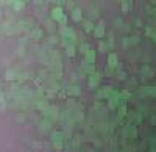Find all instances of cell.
Returning a JSON list of instances; mask_svg holds the SVG:
<instances>
[{"label": "cell", "instance_id": "1", "mask_svg": "<svg viewBox=\"0 0 156 152\" xmlns=\"http://www.w3.org/2000/svg\"><path fill=\"white\" fill-rule=\"evenodd\" d=\"M119 102H120V96H119V93H111V96H109V107L111 108H116V107H119Z\"/></svg>", "mask_w": 156, "mask_h": 152}, {"label": "cell", "instance_id": "2", "mask_svg": "<svg viewBox=\"0 0 156 152\" xmlns=\"http://www.w3.org/2000/svg\"><path fill=\"white\" fill-rule=\"evenodd\" d=\"M64 16V11H63V8L61 7H55L53 9H52V19L53 20H58L59 22V19Z\"/></svg>", "mask_w": 156, "mask_h": 152}, {"label": "cell", "instance_id": "3", "mask_svg": "<svg viewBox=\"0 0 156 152\" xmlns=\"http://www.w3.org/2000/svg\"><path fill=\"white\" fill-rule=\"evenodd\" d=\"M84 58H86V61H87V63L94 64V63H95V60H97V53H95V50L89 49L87 52H84Z\"/></svg>", "mask_w": 156, "mask_h": 152}, {"label": "cell", "instance_id": "4", "mask_svg": "<svg viewBox=\"0 0 156 152\" xmlns=\"http://www.w3.org/2000/svg\"><path fill=\"white\" fill-rule=\"evenodd\" d=\"M94 33H95L97 38H103L105 36V24L103 22H98L94 28Z\"/></svg>", "mask_w": 156, "mask_h": 152}, {"label": "cell", "instance_id": "5", "mask_svg": "<svg viewBox=\"0 0 156 152\" xmlns=\"http://www.w3.org/2000/svg\"><path fill=\"white\" fill-rule=\"evenodd\" d=\"M61 140H63V135L58 133V132H55L53 133V146L56 149H61L63 148V143H61Z\"/></svg>", "mask_w": 156, "mask_h": 152}, {"label": "cell", "instance_id": "6", "mask_svg": "<svg viewBox=\"0 0 156 152\" xmlns=\"http://www.w3.org/2000/svg\"><path fill=\"white\" fill-rule=\"evenodd\" d=\"M98 82H100V75H98L97 72H92L91 75H89V86H91V88L97 86Z\"/></svg>", "mask_w": 156, "mask_h": 152}, {"label": "cell", "instance_id": "7", "mask_svg": "<svg viewBox=\"0 0 156 152\" xmlns=\"http://www.w3.org/2000/svg\"><path fill=\"white\" fill-rule=\"evenodd\" d=\"M108 66L109 68H116L117 66V55L114 52H111L108 55Z\"/></svg>", "mask_w": 156, "mask_h": 152}, {"label": "cell", "instance_id": "8", "mask_svg": "<svg viewBox=\"0 0 156 152\" xmlns=\"http://www.w3.org/2000/svg\"><path fill=\"white\" fill-rule=\"evenodd\" d=\"M137 42H139V39H137V38H134V36H133V38H125V39H124V47L134 46V44H137Z\"/></svg>", "mask_w": 156, "mask_h": 152}, {"label": "cell", "instance_id": "9", "mask_svg": "<svg viewBox=\"0 0 156 152\" xmlns=\"http://www.w3.org/2000/svg\"><path fill=\"white\" fill-rule=\"evenodd\" d=\"M125 135H128L130 138H134L136 135H137V132H136L134 126H126V129H125Z\"/></svg>", "mask_w": 156, "mask_h": 152}, {"label": "cell", "instance_id": "10", "mask_svg": "<svg viewBox=\"0 0 156 152\" xmlns=\"http://www.w3.org/2000/svg\"><path fill=\"white\" fill-rule=\"evenodd\" d=\"M72 19L78 22V20H81V9L80 8H74L72 9Z\"/></svg>", "mask_w": 156, "mask_h": 152}, {"label": "cell", "instance_id": "11", "mask_svg": "<svg viewBox=\"0 0 156 152\" xmlns=\"http://www.w3.org/2000/svg\"><path fill=\"white\" fill-rule=\"evenodd\" d=\"M142 94L156 96V86H145V88H142Z\"/></svg>", "mask_w": 156, "mask_h": 152}, {"label": "cell", "instance_id": "12", "mask_svg": "<svg viewBox=\"0 0 156 152\" xmlns=\"http://www.w3.org/2000/svg\"><path fill=\"white\" fill-rule=\"evenodd\" d=\"M11 7H13L16 11H20V9L25 7V2H24V0H14V3L11 5Z\"/></svg>", "mask_w": 156, "mask_h": 152}, {"label": "cell", "instance_id": "13", "mask_svg": "<svg viewBox=\"0 0 156 152\" xmlns=\"http://www.w3.org/2000/svg\"><path fill=\"white\" fill-rule=\"evenodd\" d=\"M111 93H113V89H111L109 86H103L98 96H100V97H109V96H111Z\"/></svg>", "mask_w": 156, "mask_h": 152}, {"label": "cell", "instance_id": "14", "mask_svg": "<svg viewBox=\"0 0 156 152\" xmlns=\"http://www.w3.org/2000/svg\"><path fill=\"white\" fill-rule=\"evenodd\" d=\"M83 27H84V31H86V33H89V31H92L94 28H95V25H94L91 20H84V22H83Z\"/></svg>", "mask_w": 156, "mask_h": 152}, {"label": "cell", "instance_id": "15", "mask_svg": "<svg viewBox=\"0 0 156 152\" xmlns=\"http://www.w3.org/2000/svg\"><path fill=\"white\" fill-rule=\"evenodd\" d=\"M141 72H142V75H145V79H150V77H153V71L150 69L148 66H144V68L141 69Z\"/></svg>", "mask_w": 156, "mask_h": 152}, {"label": "cell", "instance_id": "16", "mask_svg": "<svg viewBox=\"0 0 156 152\" xmlns=\"http://www.w3.org/2000/svg\"><path fill=\"white\" fill-rule=\"evenodd\" d=\"M67 94H70V96H78V94H80V86H70V88L67 89Z\"/></svg>", "mask_w": 156, "mask_h": 152}, {"label": "cell", "instance_id": "17", "mask_svg": "<svg viewBox=\"0 0 156 152\" xmlns=\"http://www.w3.org/2000/svg\"><path fill=\"white\" fill-rule=\"evenodd\" d=\"M30 36L33 38V39H39V38L42 36V30H41V28H35V30L31 31V35H30Z\"/></svg>", "mask_w": 156, "mask_h": 152}, {"label": "cell", "instance_id": "18", "mask_svg": "<svg viewBox=\"0 0 156 152\" xmlns=\"http://www.w3.org/2000/svg\"><path fill=\"white\" fill-rule=\"evenodd\" d=\"M98 50H100V52H108V50H109V44H106L105 41H100V44H98Z\"/></svg>", "mask_w": 156, "mask_h": 152}, {"label": "cell", "instance_id": "19", "mask_svg": "<svg viewBox=\"0 0 156 152\" xmlns=\"http://www.w3.org/2000/svg\"><path fill=\"white\" fill-rule=\"evenodd\" d=\"M130 8H131V3L126 2V0H124V2H122V9H124V11H128Z\"/></svg>", "mask_w": 156, "mask_h": 152}, {"label": "cell", "instance_id": "20", "mask_svg": "<svg viewBox=\"0 0 156 152\" xmlns=\"http://www.w3.org/2000/svg\"><path fill=\"white\" fill-rule=\"evenodd\" d=\"M147 35L152 38L153 41H156V31L155 30H152V28H147Z\"/></svg>", "mask_w": 156, "mask_h": 152}, {"label": "cell", "instance_id": "21", "mask_svg": "<svg viewBox=\"0 0 156 152\" xmlns=\"http://www.w3.org/2000/svg\"><path fill=\"white\" fill-rule=\"evenodd\" d=\"M66 49H67V55H69V57H74V55H75V47H74V46H67Z\"/></svg>", "mask_w": 156, "mask_h": 152}, {"label": "cell", "instance_id": "22", "mask_svg": "<svg viewBox=\"0 0 156 152\" xmlns=\"http://www.w3.org/2000/svg\"><path fill=\"white\" fill-rule=\"evenodd\" d=\"M126 115V107L125 105H120L119 107V116H125Z\"/></svg>", "mask_w": 156, "mask_h": 152}, {"label": "cell", "instance_id": "23", "mask_svg": "<svg viewBox=\"0 0 156 152\" xmlns=\"http://www.w3.org/2000/svg\"><path fill=\"white\" fill-rule=\"evenodd\" d=\"M89 49H91V47H89L87 44H81V47H80V50H81V52H87V50H89Z\"/></svg>", "mask_w": 156, "mask_h": 152}, {"label": "cell", "instance_id": "24", "mask_svg": "<svg viewBox=\"0 0 156 152\" xmlns=\"http://www.w3.org/2000/svg\"><path fill=\"white\" fill-rule=\"evenodd\" d=\"M59 24H61V25H63V27H64L66 24H67V19H66V16H63V17H61V19H59Z\"/></svg>", "mask_w": 156, "mask_h": 152}, {"label": "cell", "instance_id": "25", "mask_svg": "<svg viewBox=\"0 0 156 152\" xmlns=\"http://www.w3.org/2000/svg\"><path fill=\"white\" fill-rule=\"evenodd\" d=\"M5 3H8V5H13V3H14V0H6V2H5Z\"/></svg>", "mask_w": 156, "mask_h": 152}, {"label": "cell", "instance_id": "26", "mask_svg": "<svg viewBox=\"0 0 156 152\" xmlns=\"http://www.w3.org/2000/svg\"><path fill=\"white\" fill-rule=\"evenodd\" d=\"M152 122H153V124H156V116H155V118H152Z\"/></svg>", "mask_w": 156, "mask_h": 152}, {"label": "cell", "instance_id": "27", "mask_svg": "<svg viewBox=\"0 0 156 152\" xmlns=\"http://www.w3.org/2000/svg\"><path fill=\"white\" fill-rule=\"evenodd\" d=\"M0 2H3V3H5V2H6V0H0Z\"/></svg>", "mask_w": 156, "mask_h": 152}, {"label": "cell", "instance_id": "28", "mask_svg": "<svg viewBox=\"0 0 156 152\" xmlns=\"http://www.w3.org/2000/svg\"><path fill=\"white\" fill-rule=\"evenodd\" d=\"M58 2H61V0H58Z\"/></svg>", "mask_w": 156, "mask_h": 152}, {"label": "cell", "instance_id": "29", "mask_svg": "<svg viewBox=\"0 0 156 152\" xmlns=\"http://www.w3.org/2000/svg\"><path fill=\"white\" fill-rule=\"evenodd\" d=\"M24 2H25V0H24Z\"/></svg>", "mask_w": 156, "mask_h": 152}]
</instances>
